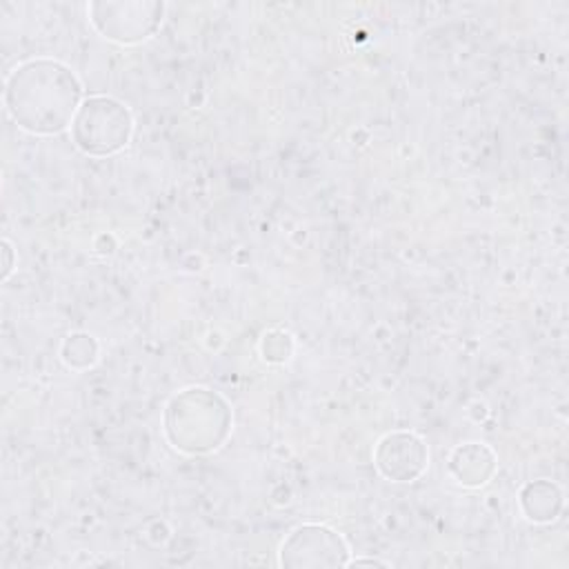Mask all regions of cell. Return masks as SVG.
Here are the masks:
<instances>
[{
    "instance_id": "cell-1",
    "label": "cell",
    "mask_w": 569,
    "mask_h": 569,
    "mask_svg": "<svg viewBox=\"0 0 569 569\" xmlns=\"http://www.w3.org/2000/svg\"><path fill=\"white\" fill-rule=\"evenodd\" d=\"M78 100V78L56 60H29L16 67L7 78V109L11 118L31 133L62 131L73 122Z\"/></svg>"
},
{
    "instance_id": "cell-4",
    "label": "cell",
    "mask_w": 569,
    "mask_h": 569,
    "mask_svg": "<svg viewBox=\"0 0 569 569\" xmlns=\"http://www.w3.org/2000/svg\"><path fill=\"white\" fill-rule=\"evenodd\" d=\"M425 462H427L425 445L413 433L396 431L385 436L378 442L376 465L391 480H398V482L413 480L425 469Z\"/></svg>"
},
{
    "instance_id": "cell-2",
    "label": "cell",
    "mask_w": 569,
    "mask_h": 569,
    "mask_svg": "<svg viewBox=\"0 0 569 569\" xmlns=\"http://www.w3.org/2000/svg\"><path fill=\"white\" fill-rule=\"evenodd\" d=\"M76 144L91 156H107L122 149L131 136L129 109L107 96L84 100L71 122Z\"/></svg>"
},
{
    "instance_id": "cell-3",
    "label": "cell",
    "mask_w": 569,
    "mask_h": 569,
    "mask_svg": "<svg viewBox=\"0 0 569 569\" xmlns=\"http://www.w3.org/2000/svg\"><path fill=\"white\" fill-rule=\"evenodd\" d=\"M349 547L342 536L325 525L296 527L280 547V562L287 567H338L349 565Z\"/></svg>"
}]
</instances>
